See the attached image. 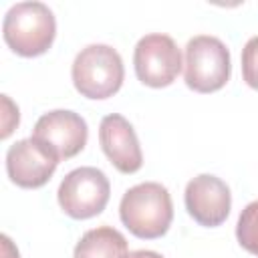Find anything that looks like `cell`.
Returning a JSON list of instances; mask_svg holds the SVG:
<instances>
[{
  "label": "cell",
  "mask_w": 258,
  "mask_h": 258,
  "mask_svg": "<svg viewBox=\"0 0 258 258\" xmlns=\"http://www.w3.org/2000/svg\"><path fill=\"white\" fill-rule=\"evenodd\" d=\"M119 216L133 236L143 240L161 238L173 220L171 196L167 187L157 181L137 183L123 194Z\"/></svg>",
  "instance_id": "1"
},
{
  "label": "cell",
  "mask_w": 258,
  "mask_h": 258,
  "mask_svg": "<svg viewBox=\"0 0 258 258\" xmlns=\"http://www.w3.org/2000/svg\"><path fill=\"white\" fill-rule=\"evenodd\" d=\"M2 34L16 54L26 58L40 56L54 40L56 20L52 10L42 2H18L6 12Z\"/></svg>",
  "instance_id": "2"
},
{
  "label": "cell",
  "mask_w": 258,
  "mask_h": 258,
  "mask_svg": "<svg viewBox=\"0 0 258 258\" xmlns=\"http://www.w3.org/2000/svg\"><path fill=\"white\" fill-rule=\"evenodd\" d=\"M75 89L87 99H109L113 97L125 77L123 60L119 52L109 44L85 46L71 69Z\"/></svg>",
  "instance_id": "3"
},
{
  "label": "cell",
  "mask_w": 258,
  "mask_h": 258,
  "mask_svg": "<svg viewBox=\"0 0 258 258\" xmlns=\"http://www.w3.org/2000/svg\"><path fill=\"white\" fill-rule=\"evenodd\" d=\"M185 85L196 93L220 91L230 79V50L228 46L210 34L194 36L185 44Z\"/></svg>",
  "instance_id": "4"
},
{
  "label": "cell",
  "mask_w": 258,
  "mask_h": 258,
  "mask_svg": "<svg viewBox=\"0 0 258 258\" xmlns=\"http://www.w3.org/2000/svg\"><path fill=\"white\" fill-rule=\"evenodd\" d=\"M58 206L75 220H89L101 214L111 196L107 175L97 167H77L64 175L58 185Z\"/></svg>",
  "instance_id": "5"
},
{
  "label": "cell",
  "mask_w": 258,
  "mask_h": 258,
  "mask_svg": "<svg viewBox=\"0 0 258 258\" xmlns=\"http://www.w3.org/2000/svg\"><path fill=\"white\" fill-rule=\"evenodd\" d=\"M181 52L175 40L167 34L153 32L139 38L133 52L137 79L153 89L169 87L181 71Z\"/></svg>",
  "instance_id": "6"
},
{
  "label": "cell",
  "mask_w": 258,
  "mask_h": 258,
  "mask_svg": "<svg viewBox=\"0 0 258 258\" xmlns=\"http://www.w3.org/2000/svg\"><path fill=\"white\" fill-rule=\"evenodd\" d=\"M58 157L34 137L20 139L6 151V173L12 183L24 189L42 187L54 173Z\"/></svg>",
  "instance_id": "7"
},
{
  "label": "cell",
  "mask_w": 258,
  "mask_h": 258,
  "mask_svg": "<svg viewBox=\"0 0 258 258\" xmlns=\"http://www.w3.org/2000/svg\"><path fill=\"white\" fill-rule=\"evenodd\" d=\"M32 137L54 151L58 159H71L87 145L89 129L87 121L79 113L56 109L38 117Z\"/></svg>",
  "instance_id": "8"
},
{
  "label": "cell",
  "mask_w": 258,
  "mask_h": 258,
  "mask_svg": "<svg viewBox=\"0 0 258 258\" xmlns=\"http://www.w3.org/2000/svg\"><path fill=\"white\" fill-rule=\"evenodd\" d=\"M183 202L187 214L206 228H216L226 222L232 208L230 187L226 185V181L210 173L196 175L187 181Z\"/></svg>",
  "instance_id": "9"
},
{
  "label": "cell",
  "mask_w": 258,
  "mask_h": 258,
  "mask_svg": "<svg viewBox=\"0 0 258 258\" xmlns=\"http://www.w3.org/2000/svg\"><path fill=\"white\" fill-rule=\"evenodd\" d=\"M99 141L109 161L121 173H135L143 165V153L133 125L119 113L105 115L99 125Z\"/></svg>",
  "instance_id": "10"
},
{
  "label": "cell",
  "mask_w": 258,
  "mask_h": 258,
  "mask_svg": "<svg viewBox=\"0 0 258 258\" xmlns=\"http://www.w3.org/2000/svg\"><path fill=\"white\" fill-rule=\"evenodd\" d=\"M127 254L125 236L111 226H99L81 236L73 258H127Z\"/></svg>",
  "instance_id": "11"
},
{
  "label": "cell",
  "mask_w": 258,
  "mask_h": 258,
  "mask_svg": "<svg viewBox=\"0 0 258 258\" xmlns=\"http://www.w3.org/2000/svg\"><path fill=\"white\" fill-rule=\"evenodd\" d=\"M236 238L244 250L258 256V200L242 210L236 224Z\"/></svg>",
  "instance_id": "12"
},
{
  "label": "cell",
  "mask_w": 258,
  "mask_h": 258,
  "mask_svg": "<svg viewBox=\"0 0 258 258\" xmlns=\"http://www.w3.org/2000/svg\"><path fill=\"white\" fill-rule=\"evenodd\" d=\"M242 77L248 87L258 91V36H252L242 48Z\"/></svg>",
  "instance_id": "13"
},
{
  "label": "cell",
  "mask_w": 258,
  "mask_h": 258,
  "mask_svg": "<svg viewBox=\"0 0 258 258\" xmlns=\"http://www.w3.org/2000/svg\"><path fill=\"white\" fill-rule=\"evenodd\" d=\"M2 105H4V125H2V139H6L12 131H14V127L18 125V107H14L12 105V101L8 99V95H2Z\"/></svg>",
  "instance_id": "14"
},
{
  "label": "cell",
  "mask_w": 258,
  "mask_h": 258,
  "mask_svg": "<svg viewBox=\"0 0 258 258\" xmlns=\"http://www.w3.org/2000/svg\"><path fill=\"white\" fill-rule=\"evenodd\" d=\"M0 240H2V252H4V258H20V256H18V250L12 246V240H10L6 234H4Z\"/></svg>",
  "instance_id": "15"
},
{
  "label": "cell",
  "mask_w": 258,
  "mask_h": 258,
  "mask_svg": "<svg viewBox=\"0 0 258 258\" xmlns=\"http://www.w3.org/2000/svg\"><path fill=\"white\" fill-rule=\"evenodd\" d=\"M127 258H163V256L153 250H135V252H129Z\"/></svg>",
  "instance_id": "16"
}]
</instances>
